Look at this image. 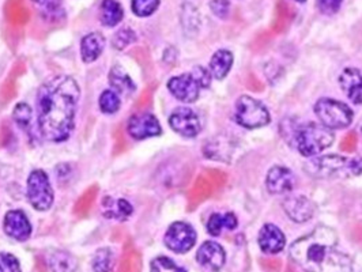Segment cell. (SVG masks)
Listing matches in <instances>:
<instances>
[{
	"mask_svg": "<svg viewBox=\"0 0 362 272\" xmlns=\"http://www.w3.org/2000/svg\"><path fill=\"white\" fill-rule=\"evenodd\" d=\"M79 93L73 78L64 75L54 76L40 88L37 112L38 128L44 139L63 142L70 136Z\"/></svg>",
	"mask_w": 362,
	"mask_h": 272,
	"instance_id": "obj_1",
	"label": "cell"
},
{
	"mask_svg": "<svg viewBox=\"0 0 362 272\" xmlns=\"http://www.w3.org/2000/svg\"><path fill=\"white\" fill-rule=\"evenodd\" d=\"M291 261L305 272H351V260L338 247L335 230L317 226L289 248Z\"/></svg>",
	"mask_w": 362,
	"mask_h": 272,
	"instance_id": "obj_2",
	"label": "cell"
},
{
	"mask_svg": "<svg viewBox=\"0 0 362 272\" xmlns=\"http://www.w3.org/2000/svg\"><path fill=\"white\" fill-rule=\"evenodd\" d=\"M335 135L332 129L325 127L323 124L308 123L305 126L297 127L294 134L296 147L304 157H315L325 151L334 143Z\"/></svg>",
	"mask_w": 362,
	"mask_h": 272,
	"instance_id": "obj_3",
	"label": "cell"
},
{
	"mask_svg": "<svg viewBox=\"0 0 362 272\" xmlns=\"http://www.w3.org/2000/svg\"><path fill=\"white\" fill-rule=\"evenodd\" d=\"M315 113L320 124L329 129H342L353 123V110L332 98H320L315 104Z\"/></svg>",
	"mask_w": 362,
	"mask_h": 272,
	"instance_id": "obj_4",
	"label": "cell"
},
{
	"mask_svg": "<svg viewBox=\"0 0 362 272\" xmlns=\"http://www.w3.org/2000/svg\"><path fill=\"white\" fill-rule=\"evenodd\" d=\"M235 120L241 127L256 129L270 123V113L260 101L243 95L235 102Z\"/></svg>",
	"mask_w": 362,
	"mask_h": 272,
	"instance_id": "obj_5",
	"label": "cell"
},
{
	"mask_svg": "<svg viewBox=\"0 0 362 272\" xmlns=\"http://www.w3.org/2000/svg\"><path fill=\"white\" fill-rule=\"evenodd\" d=\"M313 169L317 175L332 176V175H344V176H360L362 175V158L354 157H338V155H327L322 158L313 160Z\"/></svg>",
	"mask_w": 362,
	"mask_h": 272,
	"instance_id": "obj_6",
	"label": "cell"
},
{
	"mask_svg": "<svg viewBox=\"0 0 362 272\" xmlns=\"http://www.w3.org/2000/svg\"><path fill=\"white\" fill-rule=\"evenodd\" d=\"M28 198L30 204L40 211L48 210L54 203V192L48 176L42 170H33L28 180Z\"/></svg>",
	"mask_w": 362,
	"mask_h": 272,
	"instance_id": "obj_7",
	"label": "cell"
},
{
	"mask_svg": "<svg viewBox=\"0 0 362 272\" xmlns=\"http://www.w3.org/2000/svg\"><path fill=\"white\" fill-rule=\"evenodd\" d=\"M163 241L170 251L176 254H185L195 245L197 232L191 225L185 222H175L166 230Z\"/></svg>",
	"mask_w": 362,
	"mask_h": 272,
	"instance_id": "obj_8",
	"label": "cell"
},
{
	"mask_svg": "<svg viewBox=\"0 0 362 272\" xmlns=\"http://www.w3.org/2000/svg\"><path fill=\"white\" fill-rule=\"evenodd\" d=\"M168 89L170 93L182 102L191 104L199 98L200 86L198 79L192 73H182L179 76L172 78L168 82Z\"/></svg>",
	"mask_w": 362,
	"mask_h": 272,
	"instance_id": "obj_9",
	"label": "cell"
},
{
	"mask_svg": "<svg viewBox=\"0 0 362 272\" xmlns=\"http://www.w3.org/2000/svg\"><path fill=\"white\" fill-rule=\"evenodd\" d=\"M169 124L172 129L181 136L194 138L197 136L202 129L199 116L189 108H177L169 117Z\"/></svg>",
	"mask_w": 362,
	"mask_h": 272,
	"instance_id": "obj_10",
	"label": "cell"
},
{
	"mask_svg": "<svg viewBox=\"0 0 362 272\" xmlns=\"http://www.w3.org/2000/svg\"><path fill=\"white\" fill-rule=\"evenodd\" d=\"M128 134L134 139H146L161 135L163 129L157 117L151 113H138L128 120Z\"/></svg>",
	"mask_w": 362,
	"mask_h": 272,
	"instance_id": "obj_11",
	"label": "cell"
},
{
	"mask_svg": "<svg viewBox=\"0 0 362 272\" xmlns=\"http://www.w3.org/2000/svg\"><path fill=\"white\" fill-rule=\"evenodd\" d=\"M197 260L204 268L210 271H219L225 266L226 254L217 242L206 241L200 245L199 251L197 254Z\"/></svg>",
	"mask_w": 362,
	"mask_h": 272,
	"instance_id": "obj_12",
	"label": "cell"
},
{
	"mask_svg": "<svg viewBox=\"0 0 362 272\" xmlns=\"http://www.w3.org/2000/svg\"><path fill=\"white\" fill-rule=\"evenodd\" d=\"M257 242L264 254H279L281 251H284L286 245V237L278 226L272 223H266L259 232Z\"/></svg>",
	"mask_w": 362,
	"mask_h": 272,
	"instance_id": "obj_13",
	"label": "cell"
},
{
	"mask_svg": "<svg viewBox=\"0 0 362 272\" xmlns=\"http://www.w3.org/2000/svg\"><path fill=\"white\" fill-rule=\"evenodd\" d=\"M266 185H267V189L274 195H282V194H288L294 188L296 179L288 167L274 166L267 173Z\"/></svg>",
	"mask_w": 362,
	"mask_h": 272,
	"instance_id": "obj_14",
	"label": "cell"
},
{
	"mask_svg": "<svg viewBox=\"0 0 362 272\" xmlns=\"http://www.w3.org/2000/svg\"><path fill=\"white\" fill-rule=\"evenodd\" d=\"M284 210L291 220L297 223H305L315 215L316 206L308 198L291 196L284 201Z\"/></svg>",
	"mask_w": 362,
	"mask_h": 272,
	"instance_id": "obj_15",
	"label": "cell"
},
{
	"mask_svg": "<svg viewBox=\"0 0 362 272\" xmlns=\"http://www.w3.org/2000/svg\"><path fill=\"white\" fill-rule=\"evenodd\" d=\"M339 85L346 97L357 104L362 105V73L357 69H346L339 76Z\"/></svg>",
	"mask_w": 362,
	"mask_h": 272,
	"instance_id": "obj_16",
	"label": "cell"
},
{
	"mask_svg": "<svg viewBox=\"0 0 362 272\" xmlns=\"http://www.w3.org/2000/svg\"><path fill=\"white\" fill-rule=\"evenodd\" d=\"M4 232L18 241H25L32 235V226L22 211H10L4 218Z\"/></svg>",
	"mask_w": 362,
	"mask_h": 272,
	"instance_id": "obj_17",
	"label": "cell"
},
{
	"mask_svg": "<svg viewBox=\"0 0 362 272\" xmlns=\"http://www.w3.org/2000/svg\"><path fill=\"white\" fill-rule=\"evenodd\" d=\"M4 16L13 26L19 28L30 20L32 13L25 0H7L4 7Z\"/></svg>",
	"mask_w": 362,
	"mask_h": 272,
	"instance_id": "obj_18",
	"label": "cell"
},
{
	"mask_svg": "<svg viewBox=\"0 0 362 272\" xmlns=\"http://www.w3.org/2000/svg\"><path fill=\"white\" fill-rule=\"evenodd\" d=\"M104 47H105V38L100 33H90L83 37L81 44V52H82L83 61L91 63L97 60V57L103 54Z\"/></svg>",
	"mask_w": 362,
	"mask_h": 272,
	"instance_id": "obj_19",
	"label": "cell"
},
{
	"mask_svg": "<svg viewBox=\"0 0 362 272\" xmlns=\"http://www.w3.org/2000/svg\"><path fill=\"white\" fill-rule=\"evenodd\" d=\"M233 66V54L228 49H219L210 60L209 71L216 79H223Z\"/></svg>",
	"mask_w": 362,
	"mask_h": 272,
	"instance_id": "obj_20",
	"label": "cell"
},
{
	"mask_svg": "<svg viewBox=\"0 0 362 272\" xmlns=\"http://www.w3.org/2000/svg\"><path fill=\"white\" fill-rule=\"evenodd\" d=\"M104 215L109 219L126 220L132 214V206L124 199H112L105 198L103 201Z\"/></svg>",
	"mask_w": 362,
	"mask_h": 272,
	"instance_id": "obj_21",
	"label": "cell"
},
{
	"mask_svg": "<svg viewBox=\"0 0 362 272\" xmlns=\"http://www.w3.org/2000/svg\"><path fill=\"white\" fill-rule=\"evenodd\" d=\"M237 218L232 213H226V214H213L209 222H207V232L211 236L218 237L222 235L223 230H235L237 227Z\"/></svg>",
	"mask_w": 362,
	"mask_h": 272,
	"instance_id": "obj_22",
	"label": "cell"
},
{
	"mask_svg": "<svg viewBox=\"0 0 362 272\" xmlns=\"http://www.w3.org/2000/svg\"><path fill=\"white\" fill-rule=\"evenodd\" d=\"M25 73V64L23 61H17L13 67V70L8 73L7 79L4 81L1 90H0V100L1 102H8L10 100H13L17 94V79L22 73Z\"/></svg>",
	"mask_w": 362,
	"mask_h": 272,
	"instance_id": "obj_23",
	"label": "cell"
},
{
	"mask_svg": "<svg viewBox=\"0 0 362 272\" xmlns=\"http://www.w3.org/2000/svg\"><path fill=\"white\" fill-rule=\"evenodd\" d=\"M142 271V259L134 247L127 242L123 251V256L119 263L117 272H141Z\"/></svg>",
	"mask_w": 362,
	"mask_h": 272,
	"instance_id": "obj_24",
	"label": "cell"
},
{
	"mask_svg": "<svg viewBox=\"0 0 362 272\" xmlns=\"http://www.w3.org/2000/svg\"><path fill=\"white\" fill-rule=\"evenodd\" d=\"M100 18L105 26H116L123 19V8L116 0H104Z\"/></svg>",
	"mask_w": 362,
	"mask_h": 272,
	"instance_id": "obj_25",
	"label": "cell"
},
{
	"mask_svg": "<svg viewBox=\"0 0 362 272\" xmlns=\"http://www.w3.org/2000/svg\"><path fill=\"white\" fill-rule=\"evenodd\" d=\"M76 260L73 254L66 251H56L51 254L49 267L52 272H74L76 270Z\"/></svg>",
	"mask_w": 362,
	"mask_h": 272,
	"instance_id": "obj_26",
	"label": "cell"
},
{
	"mask_svg": "<svg viewBox=\"0 0 362 272\" xmlns=\"http://www.w3.org/2000/svg\"><path fill=\"white\" fill-rule=\"evenodd\" d=\"M109 79H110V85L117 93H131L135 90V85L132 82V79L128 76L127 73L122 69V67H113L112 71L109 73Z\"/></svg>",
	"mask_w": 362,
	"mask_h": 272,
	"instance_id": "obj_27",
	"label": "cell"
},
{
	"mask_svg": "<svg viewBox=\"0 0 362 272\" xmlns=\"http://www.w3.org/2000/svg\"><path fill=\"white\" fill-rule=\"evenodd\" d=\"M98 195V187L97 185H91L90 188L78 199L74 206V213L76 217H86L88 213L90 211L93 203L97 199Z\"/></svg>",
	"mask_w": 362,
	"mask_h": 272,
	"instance_id": "obj_28",
	"label": "cell"
},
{
	"mask_svg": "<svg viewBox=\"0 0 362 272\" xmlns=\"http://www.w3.org/2000/svg\"><path fill=\"white\" fill-rule=\"evenodd\" d=\"M113 266H115V254L108 248H103L97 251V254L91 261V267L94 272H110Z\"/></svg>",
	"mask_w": 362,
	"mask_h": 272,
	"instance_id": "obj_29",
	"label": "cell"
},
{
	"mask_svg": "<svg viewBox=\"0 0 362 272\" xmlns=\"http://www.w3.org/2000/svg\"><path fill=\"white\" fill-rule=\"evenodd\" d=\"M13 117L16 120V123L18 124L19 127L25 131L30 129L32 128V108L25 104V102H21L18 104L16 109H14V113H13Z\"/></svg>",
	"mask_w": 362,
	"mask_h": 272,
	"instance_id": "obj_30",
	"label": "cell"
},
{
	"mask_svg": "<svg viewBox=\"0 0 362 272\" xmlns=\"http://www.w3.org/2000/svg\"><path fill=\"white\" fill-rule=\"evenodd\" d=\"M151 272H187V270L177 266L169 257L160 256L151 261Z\"/></svg>",
	"mask_w": 362,
	"mask_h": 272,
	"instance_id": "obj_31",
	"label": "cell"
},
{
	"mask_svg": "<svg viewBox=\"0 0 362 272\" xmlns=\"http://www.w3.org/2000/svg\"><path fill=\"white\" fill-rule=\"evenodd\" d=\"M100 107L104 113H115L120 108V98L112 90H105L100 97Z\"/></svg>",
	"mask_w": 362,
	"mask_h": 272,
	"instance_id": "obj_32",
	"label": "cell"
},
{
	"mask_svg": "<svg viewBox=\"0 0 362 272\" xmlns=\"http://www.w3.org/2000/svg\"><path fill=\"white\" fill-rule=\"evenodd\" d=\"M160 0H132V11L138 17H148L158 8Z\"/></svg>",
	"mask_w": 362,
	"mask_h": 272,
	"instance_id": "obj_33",
	"label": "cell"
},
{
	"mask_svg": "<svg viewBox=\"0 0 362 272\" xmlns=\"http://www.w3.org/2000/svg\"><path fill=\"white\" fill-rule=\"evenodd\" d=\"M135 41V33H134V30H131V29H122V30H119L115 37H113V47L116 48V49H124V48H127L128 45L131 44V42H134Z\"/></svg>",
	"mask_w": 362,
	"mask_h": 272,
	"instance_id": "obj_34",
	"label": "cell"
},
{
	"mask_svg": "<svg viewBox=\"0 0 362 272\" xmlns=\"http://www.w3.org/2000/svg\"><path fill=\"white\" fill-rule=\"evenodd\" d=\"M0 272H21L17 257L10 254H0Z\"/></svg>",
	"mask_w": 362,
	"mask_h": 272,
	"instance_id": "obj_35",
	"label": "cell"
},
{
	"mask_svg": "<svg viewBox=\"0 0 362 272\" xmlns=\"http://www.w3.org/2000/svg\"><path fill=\"white\" fill-rule=\"evenodd\" d=\"M317 7L322 14L325 16H334L341 10L344 0H316Z\"/></svg>",
	"mask_w": 362,
	"mask_h": 272,
	"instance_id": "obj_36",
	"label": "cell"
},
{
	"mask_svg": "<svg viewBox=\"0 0 362 272\" xmlns=\"http://www.w3.org/2000/svg\"><path fill=\"white\" fill-rule=\"evenodd\" d=\"M36 1L37 4L40 7L44 8V11L47 14H49L51 17H57V16H62V0H33Z\"/></svg>",
	"mask_w": 362,
	"mask_h": 272,
	"instance_id": "obj_37",
	"label": "cell"
},
{
	"mask_svg": "<svg viewBox=\"0 0 362 272\" xmlns=\"http://www.w3.org/2000/svg\"><path fill=\"white\" fill-rule=\"evenodd\" d=\"M210 8L218 18L225 19L230 13V1L229 0H211Z\"/></svg>",
	"mask_w": 362,
	"mask_h": 272,
	"instance_id": "obj_38",
	"label": "cell"
},
{
	"mask_svg": "<svg viewBox=\"0 0 362 272\" xmlns=\"http://www.w3.org/2000/svg\"><path fill=\"white\" fill-rule=\"evenodd\" d=\"M191 73H194L195 78L198 79L202 89H206V88L210 86V82H211V76H213V75L210 73L209 70H206V69H203V67H195Z\"/></svg>",
	"mask_w": 362,
	"mask_h": 272,
	"instance_id": "obj_39",
	"label": "cell"
},
{
	"mask_svg": "<svg viewBox=\"0 0 362 272\" xmlns=\"http://www.w3.org/2000/svg\"><path fill=\"white\" fill-rule=\"evenodd\" d=\"M127 148V141L123 135L122 127L116 128L115 131V154H120Z\"/></svg>",
	"mask_w": 362,
	"mask_h": 272,
	"instance_id": "obj_40",
	"label": "cell"
},
{
	"mask_svg": "<svg viewBox=\"0 0 362 272\" xmlns=\"http://www.w3.org/2000/svg\"><path fill=\"white\" fill-rule=\"evenodd\" d=\"M13 139L11 128L8 127V123L4 122L3 127L0 128V146H7Z\"/></svg>",
	"mask_w": 362,
	"mask_h": 272,
	"instance_id": "obj_41",
	"label": "cell"
},
{
	"mask_svg": "<svg viewBox=\"0 0 362 272\" xmlns=\"http://www.w3.org/2000/svg\"><path fill=\"white\" fill-rule=\"evenodd\" d=\"M148 90H146L142 95H141V98L138 100V108H145L146 105H147V102H148Z\"/></svg>",
	"mask_w": 362,
	"mask_h": 272,
	"instance_id": "obj_42",
	"label": "cell"
},
{
	"mask_svg": "<svg viewBox=\"0 0 362 272\" xmlns=\"http://www.w3.org/2000/svg\"><path fill=\"white\" fill-rule=\"evenodd\" d=\"M37 272H47V268H45V264H44V260L41 261L40 259H37Z\"/></svg>",
	"mask_w": 362,
	"mask_h": 272,
	"instance_id": "obj_43",
	"label": "cell"
},
{
	"mask_svg": "<svg viewBox=\"0 0 362 272\" xmlns=\"http://www.w3.org/2000/svg\"><path fill=\"white\" fill-rule=\"evenodd\" d=\"M296 1H298V3H304V1H307V0H296Z\"/></svg>",
	"mask_w": 362,
	"mask_h": 272,
	"instance_id": "obj_44",
	"label": "cell"
}]
</instances>
